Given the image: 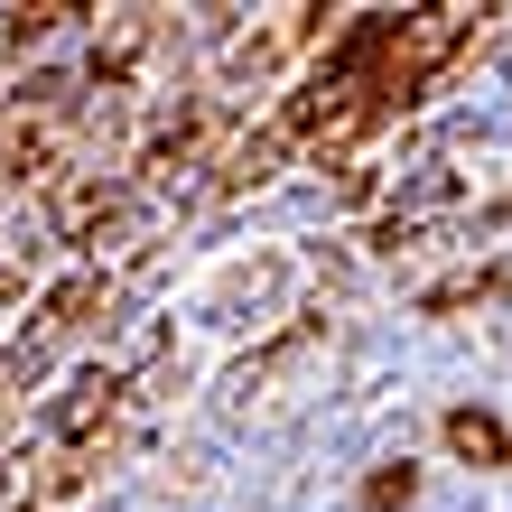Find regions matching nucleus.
<instances>
[{
  "label": "nucleus",
  "mask_w": 512,
  "mask_h": 512,
  "mask_svg": "<svg viewBox=\"0 0 512 512\" xmlns=\"http://www.w3.org/2000/svg\"><path fill=\"white\" fill-rule=\"evenodd\" d=\"M447 438H457V447H466V457H485V466H503V457H512V438L494 429V419H485V410H447Z\"/></svg>",
  "instance_id": "nucleus-1"
},
{
  "label": "nucleus",
  "mask_w": 512,
  "mask_h": 512,
  "mask_svg": "<svg viewBox=\"0 0 512 512\" xmlns=\"http://www.w3.org/2000/svg\"><path fill=\"white\" fill-rule=\"evenodd\" d=\"M103 410H112V373H84V391H75L66 410H56V438H84Z\"/></svg>",
  "instance_id": "nucleus-2"
}]
</instances>
